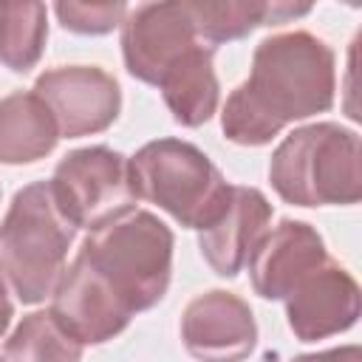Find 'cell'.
<instances>
[{
    "label": "cell",
    "instance_id": "1",
    "mask_svg": "<svg viewBox=\"0 0 362 362\" xmlns=\"http://www.w3.org/2000/svg\"><path fill=\"white\" fill-rule=\"evenodd\" d=\"M337 57L311 31H283L257 42L249 79L223 102L221 130L232 144L263 147L291 122L334 107Z\"/></svg>",
    "mask_w": 362,
    "mask_h": 362
},
{
    "label": "cell",
    "instance_id": "2",
    "mask_svg": "<svg viewBox=\"0 0 362 362\" xmlns=\"http://www.w3.org/2000/svg\"><path fill=\"white\" fill-rule=\"evenodd\" d=\"M173 229L150 209H127L107 223L88 229L76 257L130 311H150L170 288Z\"/></svg>",
    "mask_w": 362,
    "mask_h": 362
},
{
    "label": "cell",
    "instance_id": "3",
    "mask_svg": "<svg viewBox=\"0 0 362 362\" xmlns=\"http://www.w3.org/2000/svg\"><path fill=\"white\" fill-rule=\"evenodd\" d=\"M76 226L59 209L51 181H34L14 192L0 221V283L23 305L51 297L68 266Z\"/></svg>",
    "mask_w": 362,
    "mask_h": 362
},
{
    "label": "cell",
    "instance_id": "4",
    "mask_svg": "<svg viewBox=\"0 0 362 362\" xmlns=\"http://www.w3.org/2000/svg\"><path fill=\"white\" fill-rule=\"evenodd\" d=\"M269 181L294 206H348L362 198L359 133L337 122L294 127L272 153Z\"/></svg>",
    "mask_w": 362,
    "mask_h": 362
},
{
    "label": "cell",
    "instance_id": "5",
    "mask_svg": "<svg viewBox=\"0 0 362 362\" xmlns=\"http://www.w3.org/2000/svg\"><path fill=\"white\" fill-rule=\"evenodd\" d=\"M223 42H232L226 0H144L119 25L124 68L144 85H156L181 54Z\"/></svg>",
    "mask_w": 362,
    "mask_h": 362
},
{
    "label": "cell",
    "instance_id": "6",
    "mask_svg": "<svg viewBox=\"0 0 362 362\" xmlns=\"http://www.w3.org/2000/svg\"><path fill=\"white\" fill-rule=\"evenodd\" d=\"M130 184L139 201L156 204L184 229L209 223L229 192V181L212 158L184 139L141 144L130 156Z\"/></svg>",
    "mask_w": 362,
    "mask_h": 362
},
{
    "label": "cell",
    "instance_id": "7",
    "mask_svg": "<svg viewBox=\"0 0 362 362\" xmlns=\"http://www.w3.org/2000/svg\"><path fill=\"white\" fill-rule=\"evenodd\" d=\"M59 209L76 229H96L136 206L130 184V158L107 144L71 150L51 175Z\"/></svg>",
    "mask_w": 362,
    "mask_h": 362
},
{
    "label": "cell",
    "instance_id": "8",
    "mask_svg": "<svg viewBox=\"0 0 362 362\" xmlns=\"http://www.w3.org/2000/svg\"><path fill=\"white\" fill-rule=\"evenodd\" d=\"M51 110L59 139L105 133L122 113V88L99 65H57L31 88Z\"/></svg>",
    "mask_w": 362,
    "mask_h": 362
},
{
    "label": "cell",
    "instance_id": "9",
    "mask_svg": "<svg viewBox=\"0 0 362 362\" xmlns=\"http://www.w3.org/2000/svg\"><path fill=\"white\" fill-rule=\"evenodd\" d=\"M286 322L300 342H322L345 334L362 314V294L354 274L331 255L303 274L283 297Z\"/></svg>",
    "mask_w": 362,
    "mask_h": 362
},
{
    "label": "cell",
    "instance_id": "10",
    "mask_svg": "<svg viewBox=\"0 0 362 362\" xmlns=\"http://www.w3.org/2000/svg\"><path fill=\"white\" fill-rule=\"evenodd\" d=\"M272 215L274 209L257 187L229 184L221 209L198 229V249L206 266L218 277H238L246 269L255 243L269 229Z\"/></svg>",
    "mask_w": 362,
    "mask_h": 362
},
{
    "label": "cell",
    "instance_id": "11",
    "mask_svg": "<svg viewBox=\"0 0 362 362\" xmlns=\"http://www.w3.org/2000/svg\"><path fill=\"white\" fill-rule=\"evenodd\" d=\"M181 342L195 359H243L257 345L252 305L235 291L209 288L181 314Z\"/></svg>",
    "mask_w": 362,
    "mask_h": 362
},
{
    "label": "cell",
    "instance_id": "12",
    "mask_svg": "<svg viewBox=\"0 0 362 362\" xmlns=\"http://www.w3.org/2000/svg\"><path fill=\"white\" fill-rule=\"evenodd\" d=\"M48 311L82 345H102L119 337L133 317L79 257H74L57 280Z\"/></svg>",
    "mask_w": 362,
    "mask_h": 362
},
{
    "label": "cell",
    "instance_id": "13",
    "mask_svg": "<svg viewBox=\"0 0 362 362\" xmlns=\"http://www.w3.org/2000/svg\"><path fill=\"white\" fill-rule=\"evenodd\" d=\"M325 257V240L311 223L283 218L274 229H266L263 238L255 243L246 269L257 297L283 300L291 286Z\"/></svg>",
    "mask_w": 362,
    "mask_h": 362
},
{
    "label": "cell",
    "instance_id": "14",
    "mask_svg": "<svg viewBox=\"0 0 362 362\" xmlns=\"http://www.w3.org/2000/svg\"><path fill=\"white\" fill-rule=\"evenodd\" d=\"M161 99L173 119L181 127H201L206 124L221 102V85L215 74V51L212 48H192L181 54L156 82Z\"/></svg>",
    "mask_w": 362,
    "mask_h": 362
},
{
    "label": "cell",
    "instance_id": "15",
    "mask_svg": "<svg viewBox=\"0 0 362 362\" xmlns=\"http://www.w3.org/2000/svg\"><path fill=\"white\" fill-rule=\"evenodd\" d=\"M57 141V122L34 90L0 99V164H34L54 153Z\"/></svg>",
    "mask_w": 362,
    "mask_h": 362
},
{
    "label": "cell",
    "instance_id": "16",
    "mask_svg": "<svg viewBox=\"0 0 362 362\" xmlns=\"http://www.w3.org/2000/svg\"><path fill=\"white\" fill-rule=\"evenodd\" d=\"M48 42L45 0H0V65L28 74Z\"/></svg>",
    "mask_w": 362,
    "mask_h": 362
},
{
    "label": "cell",
    "instance_id": "17",
    "mask_svg": "<svg viewBox=\"0 0 362 362\" xmlns=\"http://www.w3.org/2000/svg\"><path fill=\"white\" fill-rule=\"evenodd\" d=\"M82 354H85V345L76 342L57 322L51 311L25 314L3 345V356L17 359V362H40V359L74 362V359H82Z\"/></svg>",
    "mask_w": 362,
    "mask_h": 362
},
{
    "label": "cell",
    "instance_id": "18",
    "mask_svg": "<svg viewBox=\"0 0 362 362\" xmlns=\"http://www.w3.org/2000/svg\"><path fill=\"white\" fill-rule=\"evenodd\" d=\"M130 0H54L59 25L79 37H105L122 25Z\"/></svg>",
    "mask_w": 362,
    "mask_h": 362
},
{
    "label": "cell",
    "instance_id": "19",
    "mask_svg": "<svg viewBox=\"0 0 362 362\" xmlns=\"http://www.w3.org/2000/svg\"><path fill=\"white\" fill-rule=\"evenodd\" d=\"M255 14H257V28H274V25H286L294 23L300 17H305L317 0H252Z\"/></svg>",
    "mask_w": 362,
    "mask_h": 362
},
{
    "label": "cell",
    "instance_id": "20",
    "mask_svg": "<svg viewBox=\"0 0 362 362\" xmlns=\"http://www.w3.org/2000/svg\"><path fill=\"white\" fill-rule=\"evenodd\" d=\"M11 317H14V305L8 300V288L0 283V339L6 337V331L11 325Z\"/></svg>",
    "mask_w": 362,
    "mask_h": 362
},
{
    "label": "cell",
    "instance_id": "21",
    "mask_svg": "<svg viewBox=\"0 0 362 362\" xmlns=\"http://www.w3.org/2000/svg\"><path fill=\"white\" fill-rule=\"evenodd\" d=\"M342 3H345V6H351V8H359V3H362V0H342Z\"/></svg>",
    "mask_w": 362,
    "mask_h": 362
}]
</instances>
